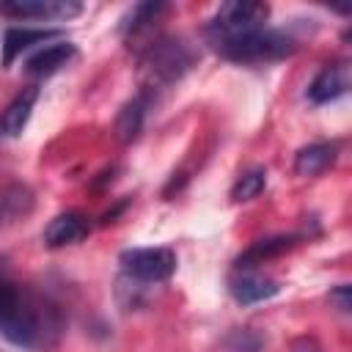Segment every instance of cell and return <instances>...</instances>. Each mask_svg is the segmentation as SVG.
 Segmentation results:
<instances>
[{
	"label": "cell",
	"instance_id": "6da1fadb",
	"mask_svg": "<svg viewBox=\"0 0 352 352\" xmlns=\"http://www.w3.org/2000/svg\"><path fill=\"white\" fill-rule=\"evenodd\" d=\"M58 333L55 311L0 270V336L22 349L47 346Z\"/></svg>",
	"mask_w": 352,
	"mask_h": 352
},
{
	"label": "cell",
	"instance_id": "7a4b0ae2",
	"mask_svg": "<svg viewBox=\"0 0 352 352\" xmlns=\"http://www.w3.org/2000/svg\"><path fill=\"white\" fill-rule=\"evenodd\" d=\"M267 16H270L267 3H248V0L223 3L206 25V38L217 50L228 41H236L242 36H250V33L261 30Z\"/></svg>",
	"mask_w": 352,
	"mask_h": 352
},
{
	"label": "cell",
	"instance_id": "3957f363",
	"mask_svg": "<svg viewBox=\"0 0 352 352\" xmlns=\"http://www.w3.org/2000/svg\"><path fill=\"white\" fill-rule=\"evenodd\" d=\"M217 52L228 60L236 63H267V60H280L294 52V38L286 36L283 30H270L261 28L250 36H242L236 41H228L217 47Z\"/></svg>",
	"mask_w": 352,
	"mask_h": 352
},
{
	"label": "cell",
	"instance_id": "277c9868",
	"mask_svg": "<svg viewBox=\"0 0 352 352\" xmlns=\"http://www.w3.org/2000/svg\"><path fill=\"white\" fill-rule=\"evenodd\" d=\"M195 55L192 50L179 38H160L151 41V47L143 55V69L151 74L154 82H176L190 66Z\"/></svg>",
	"mask_w": 352,
	"mask_h": 352
},
{
	"label": "cell",
	"instance_id": "5b68a950",
	"mask_svg": "<svg viewBox=\"0 0 352 352\" xmlns=\"http://www.w3.org/2000/svg\"><path fill=\"white\" fill-rule=\"evenodd\" d=\"M121 270L140 283H162L176 270V256L168 248H132L121 253Z\"/></svg>",
	"mask_w": 352,
	"mask_h": 352
},
{
	"label": "cell",
	"instance_id": "8992f818",
	"mask_svg": "<svg viewBox=\"0 0 352 352\" xmlns=\"http://www.w3.org/2000/svg\"><path fill=\"white\" fill-rule=\"evenodd\" d=\"M82 11L74 0H3L0 14L11 19H69Z\"/></svg>",
	"mask_w": 352,
	"mask_h": 352
},
{
	"label": "cell",
	"instance_id": "52a82bcc",
	"mask_svg": "<svg viewBox=\"0 0 352 352\" xmlns=\"http://www.w3.org/2000/svg\"><path fill=\"white\" fill-rule=\"evenodd\" d=\"M280 292V283L275 278H267L261 272H250L242 270L231 278V294L236 302L242 305H253V302H264L270 297H275Z\"/></svg>",
	"mask_w": 352,
	"mask_h": 352
},
{
	"label": "cell",
	"instance_id": "ba28073f",
	"mask_svg": "<svg viewBox=\"0 0 352 352\" xmlns=\"http://www.w3.org/2000/svg\"><path fill=\"white\" fill-rule=\"evenodd\" d=\"M349 91V66L346 63H333L324 66L308 85V99L314 104H324L333 102L338 96H344Z\"/></svg>",
	"mask_w": 352,
	"mask_h": 352
},
{
	"label": "cell",
	"instance_id": "9c48e42d",
	"mask_svg": "<svg viewBox=\"0 0 352 352\" xmlns=\"http://www.w3.org/2000/svg\"><path fill=\"white\" fill-rule=\"evenodd\" d=\"M74 55H77V47L72 41H55V44H47L41 50H36L25 60V72L30 77H50V74L60 72Z\"/></svg>",
	"mask_w": 352,
	"mask_h": 352
},
{
	"label": "cell",
	"instance_id": "30bf717a",
	"mask_svg": "<svg viewBox=\"0 0 352 352\" xmlns=\"http://www.w3.org/2000/svg\"><path fill=\"white\" fill-rule=\"evenodd\" d=\"M82 236H88V220L80 212H63L58 217L50 220V226L44 228L41 239L47 248H63V245H74Z\"/></svg>",
	"mask_w": 352,
	"mask_h": 352
},
{
	"label": "cell",
	"instance_id": "8fae6325",
	"mask_svg": "<svg viewBox=\"0 0 352 352\" xmlns=\"http://www.w3.org/2000/svg\"><path fill=\"white\" fill-rule=\"evenodd\" d=\"M297 239H300L297 234H278V236H270V239H258V242H253V245L236 258V267H239V270H250L253 264H261V261H267V258H275V256L292 250V248L297 245Z\"/></svg>",
	"mask_w": 352,
	"mask_h": 352
},
{
	"label": "cell",
	"instance_id": "7c38bea8",
	"mask_svg": "<svg viewBox=\"0 0 352 352\" xmlns=\"http://www.w3.org/2000/svg\"><path fill=\"white\" fill-rule=\"evenodd\" d=\"M58 36V30H36V28H8L3 36V66H11L25 50L33 44Z\"/></svg>",
	"mask_w": 352,
	"mask_h": 352
},
{
	"label": "cell",
	"instance_id": "4fadbf2b",
	"mask_svg": "<svg viewBox=\"0 0 352 352\" xmlns=\"http://www.w3.org/2000/svg\"><path fill=\"white\" fill-rule=\"evenodd\" d=\"M336 143H311L297 151L294 157V170L300 176H319L336 162Z\"/></svg>",
	"mask_w": 352,
	"mask_h": 352
},
{
	"label": "cell",
	"instance_id": "5bb4252c",
	"mask_svg": "<svg viewBox=\"0 0 352 352\" xmlns=\"http://www.w3.org/2000/svg\"><path fill=\"white\" fill-rule=\"evenodd\" d=\"M36 88H28V91H22L6 110H3V116H0V135H6V138H16L22 129H25V124H28V118H30V110H33V104H36Z\"/></svg>",
	"mask_w": 352,
	"mask_h": 352
},
{
	"label": "cell",
	"instance_id": "9a60e30c",
	"mask_svg": "<svg viewBox=\"0 0 352 352\" xmlns=\"http://www.w3.org/2000/svg\"><path fill=\"white\" fill-rule=\"evenodd\" d=\"M165 11H168L165 3H138V6H132V11L121 19V33L132 41L135 36H140L143 30H148L151 22H157V16L165 14Z\"/></svg>",
	"mask_w": 352,
	"mask_h": 352
},
{
	"label": "cell",
	"instance_id": "2e32d148",
	"mask_svg": "<svg viewBox=\"0 0 352 352\" xmlns=\"http://www.w3.org/2000/svg\"><path fill=\"white\" fill-rule=\"evenodd\" d=\"M146 94H140V96H135L132 102H126L124 104V110L118 113V121H116V132H118V138L124 140V143H129V140H135L138 135H140V129H143V118H146Z\"/></svg>",
	"mask_w": 352,
	"mask_h": 352
},
{
	"label": "cell",
	"instance_id": "e0dca14e",
	"mask_svg": "<svg viewBox=\"0 0 352 352\" xmlns=\"http://www.w3.org/2000/svg\"><path fill=\"white\" fill-rule=\"evenodd\" d=\"M264 184H267L264 168H253V170H248V173H242V176L236 179V184L231 187V201H236V204L253 201V198L264 190Z\"/></svg>",
	"mask_w": 352,
	"mask_h": 352
},
{
	"label": "cell",
	"instance_id": "ac0fdd59",
	"mask_svg": "<svg viewBox=\"0 0 352 352\" xmlns=\"http://www.w3.org/2000/svg\"><path fill=\"white\" fill-rule=\"evenodd\" d=\"M330 302H336L341 314H349V286H338L336 292H330Z\"/></svg>",
	"mask_w": 352,
	"mask_h": 352
}]
</instances>
